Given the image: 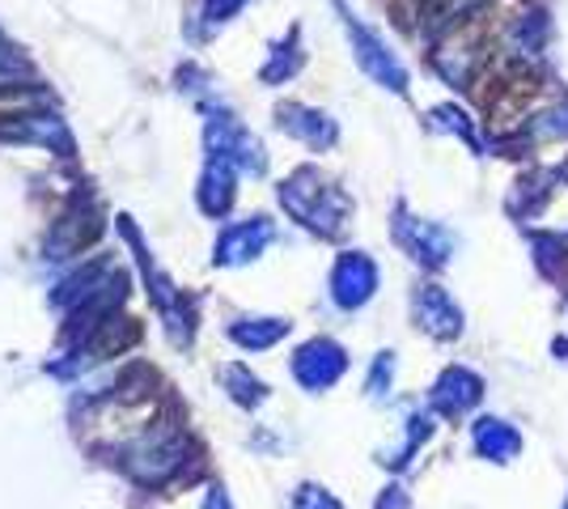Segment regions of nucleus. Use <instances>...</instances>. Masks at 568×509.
<instances>
[{
    "label": "nucleus",
    "mask_w": 568,
    "mask_h": 509,
    "mask_svg": "<svg viewBox=\"0 0 568 509\" xmlns=\"http://www.w3.org/2000/svg\"><path fill=\"white\" fill-rule=\"evenodd\" d=\"M475 450L493 462H509V459H518L521 437L514 425H505V420H497V416H488V420L475 425Z\"/></svg>",
    "instance_id": "nucleus-2"
},
{
    "label": "nucleus",
    "mask_w": 568,
    "mask_h": 509,
    "mask_svg": "<svg viewBox=\"0 0 568 509\" xmlns=\"http://www.w3.org/2000/svg\"><path fill=\"white\" fill-rule=\"evenodd\" d=\"M242 4H246V0H209V4H204V18H209V22H230Z\"/></svg>",
    "instance_id": "nucleus-10"
},
{
    "label": "nucleus",
    "mask_w": 568,
    "mask_h": 509,
    "mask_svg": "<svg viewBox=\"0 0 568 509\" xmlns=\"http://www.w3.org/2000/svg\"><path fill=\"white\" fill-rule=\"evenodd\" d=\"M479 395H484V387H479L475 374H467V369H450V374L437 383V390H433V404H437L442 413H467V408L479 404Z\"/></svg>",
    "instance_id": "nucleus-4"
},
{
    "label": "nucleus",
    "mask_w": 568,
    "mask_h": 509,
    "mask_svg": "<svg viewBox=\"0 0 568 509\" xmlns=\"http://www.w3.org/2000/svg\"><path fill=\"white\" fill-rule=\"evenodd\" d=\"M374 289V264L369 259H361V255H348L339 272H335V293H339V302L344 306H356V302H365Z\"/></svg>",
    "instance_id": "nucleus-6"
},
{
    "label": "nucleus",
    "mask_w": 568,
    "mask_h": 509,
    "mask_svg": "<svg viewBox=\"0 0 568 509\" xmlns=\"http://www.w3.org/2000/svg\"><path fill=\"white\" fill-rule=\"evenodd\" d=\"M399 234H403V243L412 246L416 259H425V264H446V259H450L454 238L446 230H433L428 221H403Z\"/></svg>",
    "instance_id": "nucleus-3"
},
{
    "label": "nucleus",
    "mask_w": 568,
    "mask_h": 509,
    "mask_svg": "<svg viewBox=\"0 0 568 509\" xmlns=\"http://www.w3.org/2000/svg\"><path fill=\"white\" fill-rule=\"evenodd\" d=\"M565 509H568V506H565Z\"/></svg>",
    "instance_id": "nucleus-11"
},
{
    "label": "nucleus",
    "mask_w": 568,
    "mask_h": 509,
    "mask_svg": "<svg viewBox=\"0 0 568 509\" xmlns=\"http://www.w3.org/2000/svg\"><path fill=\"white\" fill-rule=\"evenodd\" d=\"M284 128L306 136L310 145H327L335 136V128L327 123V115H314V111H284Z\"/></svg>",
    "instance_id": "nucleus-8"
},
{
    "label": "nucleus",
    "mask_w": 568,
    "mask_h": 509,
    "mask_svg": "<svg viewBox=\"0 0 568 509\" xmlns=\"http://www.w3.org/2000/svg\"><path fill=\"white\" fill-rule=\"evenodd\" d=\"M539 141H560V136H568V106H556V111H544L539 120H535V128H530Z\"/></svg>",
    "instance_id": "nucleus-9"
},
{
    "label": "nucleus",
    "mask_w": 568,
    "mask_h": 509,
    "mask_svg": "<svg viewBox=\"0 0 568 509\" xmlns=\"http://www.w3.org/2000/svg\"><path fill=\"white\" fill-rule=\"evenodd\" d=\"M420 318H425L428 332H437V336H458L463 332V311L454 306L450 293L437 289V285H428L420 293Z\"/></svg>",
    "instance_id": "nucleus-5"
},
{
    "label": "nucleus",
    "mask_w": 568,
    "mask_h": 509,
    "mask_svg": "<svg viewBox=\"0 0 568 509\" xmlns=\"http://www.w3.org/2000/svg\"><path fill=\"white\" fill-rule=\"evenodd\" d=\"M344 26H348V39H353L356 48V60H361V69L369 77H378L386 90H407V73H403V64L395 60V51H386V43H382L374 30H365V26L356 22V18H344Z\"/></svg>",
    "instance_id": "nucleus-1"
},
{
    "label": "nucleus",
    "mask_w": 568,
    "mask_h": 509,
    "mask_svg": "<svg viewBox=\"0 0 568 509\" xmlns=\"http://www.w3.org/2000/svg\"><path fill=\"white\" fill-rule=\"evenodd\" d=\"M339 353L327 348V344H314L306 357H302V378H306L310 387H323V383H332L335 374H339Z\"/></svg>",
    "instance_id": "nucleus-7"
}]
</instances>
